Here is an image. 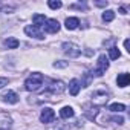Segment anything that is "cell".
Segmentation results:
<instances>
[{"instance_id":"obj_1","label":"cell","mask_w":130,"mask_h":130,"mask_svg":"<svg viewBox=\"0 0 130 130\" xmlns=\"http://www.w3.org/2000/svg\"><path fill=\"white\" fill-rule=\"evenodd\" d=\"M43 75L41 74H38V72H34V74H31L28 78H26V81H25V89L26 90H29V92H35V90H38L41 86H43Z\"/></svg>"},{"instance_id":"obj_2","label":"cell","mask_w":130,"mask_h":130,"mask_svg":"<svg viewBox=\"0 0 130 130\" xmlns=\"http://www.w3.org/2000/svg\"><path fill=\"white\" fill-rule=\"evenodd\" d=\"M61 49H63L64 54L69 55L71 58H77V57H80V54H81V49H80L77 44H74V43H63V44H61Z\"/></svg>"},{"instance_id":"obj_3","label":"cell","mask_w":130,"mask_h":130,"mask_svg":"<svg viewBox=\"0 0 130 130\" xmlns=\"http://www.w3.org/2000/svg\"><path fill=\"white\" fill-rule=\"evenodd\" d=\"M107 69H109V60L106 58V55H100L98 63H96V68H95L93 74H95L96 77H101V75H104V74H106V71H107Z\"/></svg>"},{"instance_id":"obj_4","label":"cell","mask_w":130,"mask_h":130,"mask_svg":"<svg viewBox=\"0 0 130 130\" xmlns=\"http://www.w3.org/2000/svg\"><path fill=\"white\" fill-rule=\"evenodd\" d=\"M109 101V93L104 92V90H96L92 93V103L96 104V106H103Z\"/></svg>"},{"instance_id":"obj_5","label":"cell","mask_w":130,"mask_h":130,"mask_svg":"<svg viewBox=\"0 0 130 130\" xmlns=\"http://www.w3.org/2000/svg\"><path fill=\"white\" fill-rule=\"evenodd\" d=\"M43 29H44L47 34H55V32L60 31V23H58V20H55V19H47V20L44 22V25H43Z\"/></svg>"},{"instance_id":"obj_6","label":"cell","mask_w":130,"mask_h":130,"mask_svg":"<svg viewBox=\"0 0 130 130\" xmlns=\"http://www.w3.org/2000/svg\"><path fill=\"white\" fill-rule=\"evenodd\" d=\"M64 83L63 81H51V84L47 86V92L52 95H60L64 92Z\"/></svg>"},{"instance_id":"obj_7","label":"cell","mask_w":130,"mask_h":130,"mask_svg":"<svg viewBox=\"0 0 130 130\" xmlns=\"http://www.w3.org/2000/svg\"><path fill=\"white\" fill-rule=\"evenodd\" d=\"M55 119V112L51 109V107H44L40 113V121L44 122V124H49Z\"/></svg>"},{"instance_id":"obj_8","label":"cell","mask_w":130,"mask_h":130,"mask_svg":"<svg viewBox=\"0 0 130 130\" xmlns=\"http://www.w3.org/2000/svg\"><path fill=\"white\" fill-rule=\"evenodd\" d=\"M25 32H26L29 37H34V38H38V40H43V38H44V35H43V32L40 31V28H37V26H34V25H28V26L25 28Z\"/></svg>"},{"instance_id":"obj_9","label":"cell","mask_w":130,"mask_h":130,"mask_svg":"<svg viewBox=\"0 0 130 130\" xmlns=\"http://www.w3.org/2000/svg\"><path fill=\"white\" fill-rule=\"evenodd\" d=\"M12 125V119L6 112H0V130H9Z\"/></svg>"},{"instance_id":"obj_10","label":"cell","mask_w":130,"mask_h":130,"mask_svg":"<svg viewBox=\"0 0 130 130\" xmlns=\"http://www.w3.org/2000/svg\"><path fill=\"white\" fill-rule=\"evenodd\" d=\"M19 95L14 92V90H6V92H3V95H2V100L5 101V103H8V104H17L19 103Z\"/></svg>"},{"instance_id":"obj_11","label":"cell","mask_w":130,"mask_h":130,"mask_svg":"<svg viewBox=\"0 0 130 130\" xmlns=\"http://www.w3.org/2000/svg\"><path fill=\"white\" fill-rule=\"evenodd\" d=\"M64 26H66L68 31H74V29H77L80 26V20L77 17H69V19H66V22H64Z\"/></svg>"},{"instance_id":"obj_12","label":"cell","mask_w":130,"mask_h":130,"mask_svg":"<svg viewBox=\"0 0 130 130\" xmlns=\"http://www.w3.org/2000/svg\"><path fill=\"white\" fill-rule=\"evenodd\" d=\"M75 115V112H74V109L71 107V106H64L61 110H60V116L63 118V119H69V118H72Z\"/></svg>"},{"instance_id":"obj_13","label":"cell","mask_w":130,"mask_h":130,"mask_svg":"<svg viewBox=\"0 0 130 130\" xmlns=\"http://www.w3.org/2000/svg\"><path fill=\"white\" fill-rule=\"evenodd\" d=\"M128 83H130V75H128V74H119V75H118L116 84H118L119 87H125V86H128Z\"/></svg>"},{"instance_id":"obj_14","label":"cell","mask_w":130,"mask_h":130,"mask_svg":"<svg viewBox=\"0 0 130 130\" xmlns=\"http://www.w3.org/2000/svg\"><path fill=\"white\" fill-rule=\"evenodd\" d=\"M80 81L77 80V78H74V80H71V83H69V92H71V95H74V96H77L78 95V92H80Z\"/></svg>"},{"instance_id":"obj_15","label":"cell","mask_w":130,"mask_h":130,"mask_svg":"<svg viewBox=\"0 0 130 130\" xmlns=\"http://www.w3.org/2000/svg\"><path fill=\"white\" fill-rule=\"evenodd\" d=\"M47 19L44 17V14H34L32 15V22H34V26H37V28H41L43 25H44V22H46Z\"/></svg>"},{"instance_id":"obj_16","label":"cell","mask_w":130,"mask_h":130,"mask_svg":"<svg viewBox=\"0 0 130 130\" xmlns=\"http://www.w3.org/2000/svg\"><path fill=\"white\" fill-rule=\"evenodd\" d=\"M19 40L17 38H14V37H9V38H6L5 40V46L8 47V49H17L19 47Z\"/></svg>"},{"instance_id":"obj_17","label":"cell","mask_w":130,"mask_h":130,"mask_svg":"<svg viewBox=\"0 0 130 130\" xmlns=\"http://www.w3.org/2000/svg\"><path fill=\"white\" fill-rule=\"evenodd\" d=\"M109 110L110 112H124L125 110V106L124 104H121V103H115V104H110V107H109Z\"/></svg>"},{"instance_id":"obj_18","label":"cell","mask_w":130,"mask_h":130,"mask_svg":"<svg viewBox=\"0 0 130 130\" xmlns=\"http://www.w3.org/2000/svg\"><path fill=\"white\" fill-rule=\"evenodd\" d=\"M109 57H110L112 60H118V58L121 57L119 49H118V47H115V46H113V47H110V49H109Z\"/></svg>"},{"instance_id":"obj_19","label":"cell","mask_w":130,"mask_h":130,"mask_svg":"<svg viewBox=\"0 0 130 130\" xmlns=\"http://www.w3.org/2000/svg\"><path fill=\"white\" fill-rule=\"evenodd\" d=\"M113 19H115V11H112V9L104 11V14H103V20L104 22H112Z\"/></svg>"},{"instance_id":"obj_20","label":"cell","mask_w":130,"mask_h":130,"mask_svg":"<svg viewBox=\"0 0 130 130\" xmlns=\"http://www.w3.org/2000/svg\"><path fill=\"white\" fill-rule=\"evenodd\" d=\"M47 5H49V8H52V9H60V8H61V2H58V0H49Z\"/></svg>"},{"instance_id":"obj_21","label":"cell","mask_w":130,"mask_h":130,"mask_svg":"<svg viewBox=\"0 0 130 130\" xmlns=\"http://www.w3.org/2000/svg\"><path fill=\"white\" fill-rule=\"evenodd\" d=\"M90 81H92V77H90L89 72H86V74H84V81L81 83V86H83V87H87V86H90Z\"/></svg>"},{"instance_id":"obj_22","label":"cell","mask_w":130,"mask_h":130,"mask_svg":"<svg viewBox=\"0 0 130 130\" xmlns=\"http://www.w3.org/2000/svg\"><path fill=\"white\" fill-rule=\"evenodd\" d=\"M54 68H68V61H55Z\"/></svg>"},{"instance_id":"obj_23","label":"cell","mask_w":130,"mask_h":130,"mask_svg":"<svg viewBox=\"0 0 130 130\" xmlns=\"http://www.w3.org/2000/svg\"><path fill=\"white\" fill-rule=\"evenodd\" d=\"M8 84V78H5V77H0V89L2 87H5Z\"/></svg>"},{"instance_id":"obj_24","label":"cell","mask_w":130,"mask_h":130,"mask_svg":"<svg viewBox=\"0 0 130 130\" xmlns=\"http://www.w3.org/2000/svg\"><path fill=\"white\" fill-rule=\"evenodd\" d=\"M113 121H115V122H118V124H122V122H124V118H122V116H115V118H113Z\"/></svg>"},{"instance_id":"obj_25","label":"cell","mask_w":130,"mask_h":130,"mask_svg":"<svg viewBox=\"0 0 130 130\" xmlns=\"http://www.w3.org/2000/svg\"><path fill=\"white\" fill-rule=\"evenodd\" d=\"M124 46H125V49H127V52H130V41H128V38L124 41Z\"/></svg>"},{"instance_id":"obj_26","label":"cell","mask_w":130,"mask_h":130,"mask_svg":"<svg viewBox=\"0 0 130 130\" xmlns=\"http://www.w3.org/2000/svg\"><path fill=\"white\" fill-rule=\"evenodd\" d=\"M96 6H107V2H96Z\"/></svg>"},{"instance_id":"obj_27","label":"cell","mask_w":130,"mask_h":130,"mask_svg":"<svg viewBox=\"0 0 130 130\" xmlns=\"http://www.w3.org/2000/svg\"><path fill=\"white\" fill-rule=\"evenodd\" d=\"M119 12H121V14H127V12H125V9H124V8H119Z\"/></svg>"}]
</instances>
